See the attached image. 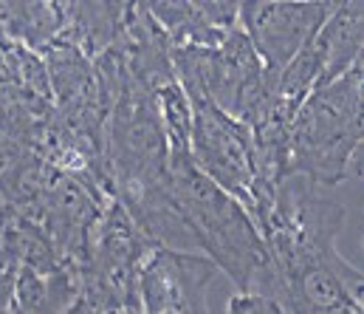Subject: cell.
Returning a JSON list of instances; mask_svg holds the SVG:
<instances>
[{
	"label": "cell",
	"mask_w": 364,
	"mask_h": 314,
	"mask_svg": "<svg viewBox=\"0 0 364 314\" xmlns=\"http://www.w3.org/2000/svg\"><path fill=\"white\" fill-rule=\"evenodd\" d=\"M0 26L28 48L46 51L68 26L65 3H0Z\"/></svg>",
	"instance_id": "obj_7"
},
{
	"label": "cell",
	"mask_w": 364,
	"mask_h": 314,
	"mask_svg": "<svg viewBox=\"0 0 364 314\" xmlns=\"http://www.w3.org/2000/svg\"><path fill=\"white\" fill-rule=\"evenodd\" d=\"M336 6L339 3H240L243 31L252 37L274 88H279V77L291 60L325 28Z\"/></svg>",
	"instance_id": "obj_4"
},
{
	"label": "cell",
	"mask_w": 364,
	"mask_h": 314,
	"mask_svg": "<svg viewBox=\"0 0 364 314\" xmlns=\"http://www.w3.org/2000/svg\"><path fill=\"white\" fill-rule=\"evenodd\" d=\"M170 193L198 246L240 292H252L257 275L272 266V252L249 209L215 184L192 153H170Z\"/></svg>",
	"instance_id": "obj_1"
},
{
	"label": "cell",
	"mask_w": 364,
	"mask_h": 314,
	"mask_svg": "<svg viewBox=\"0 0 364 314\" xmlns=\"http://www.w3.org/2000/svg\"><path fill=\"white\" fill-rule=\"evenodd\" d=\"M218 278V263L183 249L159 246L147 255L139 272V300L144 314H212L209 286Z\"/></svg>",
	"instance_id": "obj_5"
},
{
	"label": "cell",
	"mask_w": 364,
	"mask_h": 314,
	"mask_svg": "<svg viewBox=\"0 0 364 314\" xmlns=\"http://www.w3.org/2000/svg\"><path fill=\"white\" fill-rule=\"evenodd\" d=\"M359 176H364V170H362V173H359Z\"/></svg>",
	"instance_id": "obj_10"
},
{
	"label": "cell",
	"mask_w": 364,
	"mask_h": 314,
	"mask_svg": "<svg viewBox=\"0 0 364 314\" xmlns=\"http://www.w3.org/2000/svg\"><path fill=\"white\" fill-rule=\"evenodd\" d=\"M189 100V97H186ZM192 159L246 209L255 202V142L252 130L209 97H192Z\"/></svg>",
	"instance_id": "obj_3"
},
{
	"label": "cell",
	"mask_w": 364,
	"mask_h": 314,
	"mask_svg": "<svg viewBox=\"0 0 364 314\" xmlns=\"http://www.w3.org/2000/svg\"><path fill=\"white\" fill-rule=\"evenodd\" d=\"M325 46V77L319 85H328L345 77L364 63V3H339L325 28L319 31Z\"/></svg>",
	"instance_id": "obj_6"
},
{
	"label": "cell",
	"mask_w": 364,
	"mask_h": 314,
	"mask_svg": "<svg viewBox=\"0 0 364 314\" xmlns=\"http://www.w3.org/2000/svg\"><path fill=\"white\" fill-rule=\"evenodd\" d=\"M65 314H96V312H93L91 303H88V300L80 295V300H77V303H74V306H71V309H68Z\"/></svg>",
	"instance_id": "obj_9"
},
{
	"label": "cell",
	"mask_w": 364,
	"mask_h": 314,
	"mask_svg": "<svg viewBox=\"0 0 364 314\" xmlns=\"http://www.w3.org/2000/svg\"><path fill=\"white\" fill-rule=\"evenodd\" d=\"M229 314H288L279 300L257 292H237L229 300Z\"/></svg>",
	"instance_id": "obj_8"
},
{
	"label": "cell",
	"mask_w": 364,
	"mask_h": 314,
	"mask_svg": "<svg viewBox=\"0 0 364 314\" xmlns=\"http://www.w3.org/2000/svg\"><path fill=\"white\" fill-rule=\"evenodd\" d=\"M364 71L353 68L345 77L316 85L294 119V173L336 187L353 164L364 139Z\"/></svg>",
	"instance_id": "obj_2"
}]
</instances>
